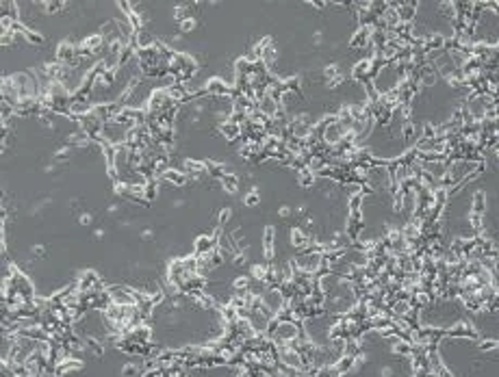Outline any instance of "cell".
Listing matches in <instances>:
<instances>
[{"mask_svg":"<svg viewBox=\"0 0 499 377\" xmlns=\"http://www.w3.org/2000/svg\"><path fill=\"white\" fill-rule=\"evenodd\" d=\"M241 130H243V126H241L239 122H235V119H226V122L219 124V132H222L228 141H235V139L241 134Z\"/></svg>","mask_w":499,"mask_h":377,"instance_id":"6da1fadb","label":"cell"},{"mask_svg":"<svg viewBox=\"0 0 499 377\" xmlns=\"http://www.w3.org/2000/svg\"><path fill=\"white\" fill-rule=\"evenodd\" d=\"M310 243H312V239H309V234H306L302 228H293L291 230V245L293 247L306 249V247H310Z\"/></svg>","mask_w":499,"mask_h":377,"instance_id":"7a4b0ae2","label":"cell"},{"mask_svg":"<svg viewBox=\"0 0 499 377\" xmlns=\"http://www.w3.org/2000/svg\"><path fill=\"white\" fill-rule=\"evenodd\" d=\"M219 182H222V187H224V191L226 193H230V195H235L237 191H239V178H237L235 174H224L222 178H219Z\"/></svg>","mask_w":499,"mask_h":377,"instance_id":"3957f363","label":"cell"},{"mask_svg":"<svg viewBox=\"0 0 499 377\" xmlns=\"http://www.w3.org/2000/svg\"><path fill=\"white\" fill-rule=\"evenodd\" d=\"M183 167H185V171H189L191 176H198V174H202V171H206V163H204V161H193V158H185Z\"/></svg>","mask_w":499,"mask_h":377,"instance_id":"277c9868","label":"cell"},{"mask_svg":"<svg viewBox=\"0 0 499 377\" xmlns=\"http://www.w3.org/2000/svg\"><path fill=\"white\" fill-rule=\"evenodd\" d=\"M250 273H252L250 278H252L254 282H267V278H269V267H265V264H252Z\"/></svg>","mask_w":499,"mask_h":377,"instance_id":"5b68a950","label":"cell"},{"mask_svg":"<svg viewBox=\"0 0 499 377\" xmlns=\"http://www.w3.org/2000/svg\"><path fill=\"white\" fill-rule=\"evenodd\" d=\"M274 228L269 226V228H265V258L267 260H274Z\"/></svg>","mask_w":499,"mask_h":377,"instance_id":"8992f818","label":"cell"},{"mask_svg":"<svg viewBox=\"0 0 499 377\" xmlns=\"http://www.w3.org/2000/svg\"><path fill=\"white\" fill-rule=\"evenodd\" d=\"M371 69H374V61L371 59H362V61H358L356 65H354V78H362L365 74H369Z\"/></svg>","mask_w":499,"mask_h":377,"instance_id":"52a82bcc","label":"cell"},{"mask_svg":"<svg viewBox=\"0 0 499 377\" xmlns=\"http://www.w3.org/2000/svg\"><path fill=\"white\" fill-rule=\"evenodd\" d=\"M436 78H438V72L434 67H423L421 69V76H419V82H421L423 87H430V85H434V82H436Z\"/></svg>","mask_w":499,"mask_h":377,"instance_id":"ba28073f","label":"cell"},{"mask_svg":"<svg viewBox=\"0 0 499 377\" xmlns=\"http://www.w3.org/2000/svg\"><path fill=\"white\" fill-rule=\"evenodd\" d=\"M391 312L395 316H406L410 312V301L408 299H395L393 304H391Z\"/></svg>","mask_w":499,"mask_h":377,"instance_id":"9c48e42d","label":"cell"},{"mask_svg":"<svg viewBox=\"0 0 499 377\" xmlns=\"http://www.w3.org/2000/svg\"><path fill=\"white\" fill-rule=\"evenodd\" d=\"M22 35L26 37V41H29V44H35V46L44 44V35H39V33H37V31H33L31 26H26V31L22 33Z\"/></svg>","mask_w":499,"mask_h":377,"instance_id":"30bf717a","label":"cell"},{"mask_svg":"<svg viewBox=\"0 0 499 377\" xmlns=\"http://www.w3.org/2000/svg\"><path fill=\"white\" fill-rule=\"evenodd\" d=\"M178 26H180V33H185V35H187V33H193L195 31V26H198V22H195V17H185L183 22H178Z\"/></svg>","mask_w":499,"mask_h":377,"instance_id":"8fae6325","label":"cell"},{"mask_svg":"<svg viewBox=\"0 0 499 377\" xmlns=\"http://www.w3.org/2000/svg\"><path fill=\"white\" fill-rule=\"evenodd\" d=\"M324 76L328 78V82H330V81H334L337 76H341V74H339V67H337V65L330 63V65H326V67H324Z\"/></svg>","mask_w":499,"mask_h":377,"instance_id":"7c38bea8","label":"cell"},{"mask_svg":"<svg viewBox=\"0 0 499 377\" xmlns=\"http://www.w3.org/2000/svg\"><path fill=\"white\" fill-rule=\"evenodd\" d=\"M258 199H260V197H258V191L252 189V193L245 195L243 202H245V206H256V204H258Z\"/></svg>","mask_w":499,"mask_h":377,"instance_id":"4fadbf2b","label":"cell"},{"mask_svg":"<svg viewBox=\"0 0 499 377\" xmlns=\"http://www.w3.org/2000/svg\"><path fill=\"white\" fill-rule=\"evenodd\" d=\"M230 217H232V211H230V208H224V211H219V215H217V221H219V226H226Z\"/></svg>","mask_w":499,"mask_h":377,"instance_id":"5bb4252c","label":"cell"},{"mask_svg":"<svg viewBox=\"0 0 499 377\" xmlns=\"http://www.w3.org/2000/svg\"><path fill=\"white\" fill-rule=\"evenodd\" d=\"M11 41H16V33H11V31H9V33H2V37H0V44L7 48Z\"/></svg>","mask_w":499,"mask_h":377,"instance_id":"9a60e30c","label":"cell"},{"mask_svg":"<svg viewBox=\"0 0 499 377\" xmlns=\"http://www.w3.org/2000/svg\"><path fill=\"white\" fill-rule=\"evenodd\" d=\"M122 375H124V377H133V375H137V366H135V364H126L124 369H122Z\"/></svg>","mask_w":499,"mask_h":377,"instance_id":"2e32d148","label":"cell"},{"mask_svg":"<svg viewBox=\"0 0 499 377\" xmlns=\"http://www.w3.org/2000/svg\"><path fill=\"white\" fill-rule=\"evenodd\" d=\"M78 223H81V226H89V223H91V213H83V215L78 217Z\"/></svg>","mask_w":499,"mask_h":377,"instance_id":"e0dca14e","label":"cell"},{"mask_svg":"<svg viewBox=\"0 0 499 377\" xmlns=\"http://www.w3.org/2000/svg\"><path fill=\"white\" fill-rule=\"evenodd\" d=\"M380 375L382 377H391V375H393V369H391V366H384V369H380Z\"/></svg>","mask_w":499,"mask_h":377,"instance_id":"ac0fdd59","label":"cell"},{"mask_svg":"<svg viewBox=\"0 0 499 377\" xmlns=\"http://www.w3.org/2000/svg\"><path fill=\"white\" fill-rule=\"evenodd\" d=\"M278 215H280V217H289V215H291V208H289V206H282L280 211H278Z\"/></svg>","mask_w":499,"mask_h":377,"instance_id":"d6986e66","label":"cell"}]
</instances>
